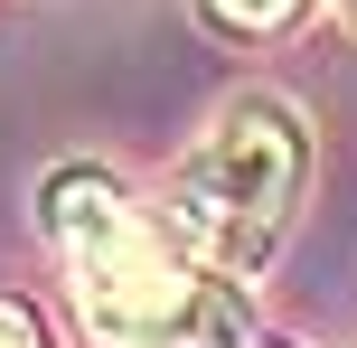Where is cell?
Listing matches in <instances>:
<instances>
[{
	"label": "cell",
	"mask_w": 357,
	"mask_h": 348,
	"mask_svg": "<svg viewBox=\"0 0 357 348\" xmlns=\"http://www.w3.org/2000/svg\"><path fill=\"white\" fill-rule=\"evenodd\" d=\"M47 245L66 255L75 311L104 348H235V301L104 179V169H56L38 188Z\"/></svg>",
	"instance_id": "cell-1"
},
{
	"label": "cell",
	"mask_w": 357,
	"mask_h": 348,
	"mask_svg": "<svg viewBox=\"0 0 357 348\" xmlns=\"http://www.w3.org/2000/svg\"><path fill=\"white\" fill-rule=\"evenodd\" d=\"M301 179H310L301 113H291L282 94H235V104L197 132V151L178 160L169 217H178V236H188L207 264L254 273V264L282 245L291 207H301Z\"/></svg>",
	"instance_id": "cell-2"
},
{
	"label": "cell",
	"mask_w": 357,
	"mask_h": 348,
	"mask_svg": "<svg viewBox=\"0 0 357 348\" xmlns=\"http://www.w3.org/2000/svg\"><path fill=\"white\" fill-rule=\"evenodd\" d=\"M207 10V29H226V38H273L301 0H197Z\"/></svg>",
	"instance_id": "cell-3"
},
{
	"label": "cell",
	"mask_w": 357,
	"mask_h": 348,
	"mask_svg": "<svg viewBox=\"0 0 357 348\" xmlns=\"http://www.w3.org/2000/svg\"><path fill=\"white\" fill-rule=\"evenodd\" d=\"M0 348H38V330H29V311H0Z\"/></svg>",
	"instance_id": "cell-4"
},
{
	"label": "cell",
	"mask_w": 357,
	"mask_h": 348,
	"mask_svg": "<svg viewBox=\"0 0 357 348\" xmlns=\"http://www.w3.org/2000/svg\"><path fill=\"white\" fill-rule=\"evenodd\" d=\"M339 10H348V19H357V0H339Z\"/></svg>",
	"instance_id": "cell-5"
},
{
	"label": "cell",
	"mask_w": 357,
	"mask_h": 348,
	"mask_svg": "<svg viewBox=\"0 0 357 348\" xmlns=\"http://www.w3.org/2000/svg\"><path fill=\"white\" fill-rule=\"evenodd\" d=\"M235 348H245V339H235Z\"/></svg>",
	"instance_id": "cell-6"
}]
</instances>
